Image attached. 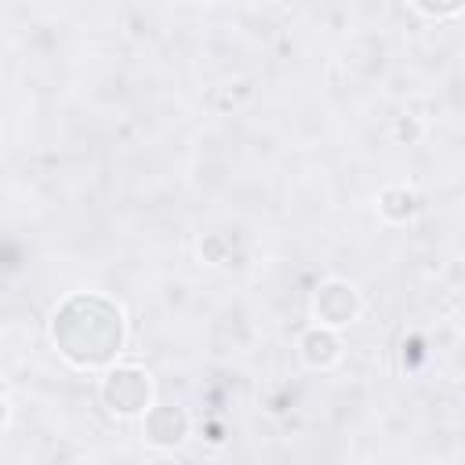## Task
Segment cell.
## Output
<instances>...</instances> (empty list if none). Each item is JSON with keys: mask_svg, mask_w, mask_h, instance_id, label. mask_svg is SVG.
Listing matches in <instances>:
<instances>
[{"mask_svg": "<svg viewBox=\"0 0 465 465\" xmlns=\"http://www.w3.org/2000/svg\"><path fill=\"white\" fill-rule=\"evenodd\" d=\"M51 338L65 360L80 367H98L120 352L124 316L102 294H73L58 305L51 320Z\"/></svg>", "mask_w": 465, "mask_h": 465, "instance_id": "obj_1", "label": "cell"}, {"mask_svg": "<svg viewBox=\"0 0 465 465\" xmlns=\"http://www.w3.org/2000/svg\"><path fill=\"white\" fill-rule=\"evenodd\" d=\"M102 400L116 414H138L149 407V374L138 367H116L102 381Z\"/></svg>", "mask_w": 465, "mask_h": 465, "instance_id": "obj_2", "label": "cell"}, {"mask_svg": "<svg viewBox=\"0 0 465 465\" xmlns=\"http://www.w3.org/2000/svg\"><path fill=\"white\" fill-rule=\"evenodd\" d=\"M189 432V418L182 407H153L145 414V436L160 447H171V443H182Z\"/></svg>", "mask_w": 465, "mask_h": 465, "instance_id": "obj_3", "label": "cell"}, {"mask_svg": "<svg viewBox=\"0 0 465 465\" xmlns=\"http://www.w3.org/2000/svg\"><path fill=\"white\" fill-rule=\"evenodd\" d=\"M352 312H356V294H352V287H345V283H327V287L316 294V316H320L323 323H345V320H352Z\"/></svg>", "mask_w": 465, "mask_h": 465, "instance_id": "obj_4", "label": "cell"}, {"mask_svg": "<svg viewBox=\"0 0 465 465\" xmlns=\"http://www.w3.org/2000/svg\"><path fill=\"white\" fill-rule=\"evenodd\" d=\"M334 356H338V341L327 331H312L305 338V360L309 363H331Z\"/></svg>", "mask_w": 465, "mask_h": 465, "instance_id": "obj_5", "label": "cell"}, {"mask_svg": "<svg viewBox=\"0 0 465 465\" xmlns=\"http://www.w3.org/2000/svg\"><path fill=\"white\" fill-rule=\"evenodd\" d=\"M421 11H429V15H447V11H454L461 0H414Z\"/></svg>", "mask_w": 465, "mask_h": 465, "instance_id": "obj_6", "label": "cell"}]
</instances>
